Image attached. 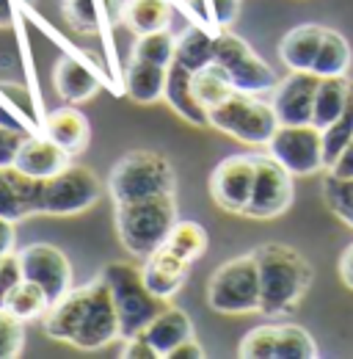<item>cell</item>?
Segmentation results:
<instances>
[{
	"label": "cell",
	"mask_w": 353,
	"mask_h": 359,
	"mask_svg": "<svg viewBox=\"0 0 353 359\" xmlns=\"http://www.w3.org/2000/svg\"><path fill=\"white\" fill-rule=\"evenodd\" d=\"M42 133L50 141H55L69 158H75V155H81L86 149L88 141H91V125H88V116L81 108L67 102L61 108H53L44 116Z\"/></svg>",
	"instance_id": "cell-17"
},
{
	"label": "cell",
	"mask_w": 353,
	"mask_h": 359,
	"mask_svg": "<svg viewBox=\"0 0 353 359\" xmlns=\"http://www.w3.org/2000/svg\"><path fill=\"white\" fill-rule=\"evenodd\" d=\"M353 138V81H351V94H348V105L342 111V116L323 130V147H326V169L342 155V149L348 147Z\"/></svg>",
	"instance_id": "cell-34"
},
{
	"label": "cell",
	"mask_w": 353,
	"mask_h": 359,
	"mask_svg": "<svg viewBox=\"0 0 353 359\" xmlns=\"http://www.w3.org/2000/svg\"><path fill=\"white\" fill-rule=\"evenodd\" d=\"M317 86L320 78L314 72H290L284 81H279L270 100L279 125H312Z\"/></svg>",
	"instance_id": "cell-13"
},
{
	"label": "cell",
	"mask_w": 353,
	"mask_h": 359,
	"mask_svg": "<svg viewBox=\"0 0 353 359\" xmlns=\"http://www.w3.org/2000/svg\"><path fill=\"white\" fill-rule=\"evenodd\" d=\"M328 172H331L334 177H342V180L353 177V138L348 141V147L342 149V155L328 166Z\"/></svg>",
	"instance_id": "cell-43"
},
{
	"label": "cell",
	"mask_w": 353,
	"mask_h": 359,
	"mask_svg": "<svg viewBox=\"0 0 353 359\" xmlns=\"http://www.w3.org/2000/svg\"><path fill=\"white\" fill-rule=\"evenodd\" d=\"M174 61L191 72H199L202 67L216 61V34H210L205 25H191L176 36Z\"/></svg>",
	"instance_id": "cell-26"
},
{
	"label": "cell",
	"mask_w": 353,
	"mask_h": 359,
	"mask_svg": "<svg viewBox=\"0 0 353 359\" xmlns=\"http://www.w3.org/2000/svg\"><path fill=\"white\" fill-rule=\"evenodd\" d=\"M257 155H229L210 175V196L221 210L243 216L251 199Z\"/></svg>",
	"instance_id": "cell-10"
},
{
	"label": "cell",
	"mask_w": 353,
	"mask_h": 359,
	"mask_svg": "<svg viewBox=\"0 0 353 359\" xmlns=\"http://www.w3.org/2000/svg\"><path fill=\"white\" fill-rule=\"evenodd\" d=\"M317 346L314 337L298 323H282L279 326V343H276V359H314Z\"/></svg>",
	"instance_id": "cell-33"
},
{
	"label": "cell",
	"mask_w": 353,
	"mask_h": 359,
	"mask_svg": "<svg viewBox=\"0 0 353 359\" xmlns=\"http://www.w3.org/2000/svg\"><path fill=\"white\" fill-rule=\"evenodd\" d=\"M207 6H210V20L219 28H226V25L235 22L237 8H240V0H207Z\"/></svg>",
	"instance_id": "cell-42"
},
{
	"label": "cell",
	"mask_w": 353,
	"mask_h": 359,
	"mask_svg": "<svg viewBox=\"0 0 353 359\" xmlns=\"http://www.w3.org/2000/svg\"><path fill=\"white\" fill-rule=\"evenodd\" d=\"M50 296H47V290H44L42 285H36V282H31V279H22L11 293H8V299H6V310H11V313L17 315V318H22L25 323L28 320H42L47 310H50Z\"/></svg>",
	"instance_id": "cell-30"
},
{
	"label": "cell",
	"mask_w": 353,
	"mask_h": 359,
	"mask_svg": "<svg viewBox=\"0 0 353 359\" xmlns=\"http://www.w3.org/2000/svg\"><path fill=\"white\" fill-rule=\"evenodd\" d=\"M348 94H351V78L348 75H337V78H320L317 97H314V114H312V125L326 130L331 128L345 105H348Z\"/></svg>",
	"instance_id": "cell-25"
},
{
	"label": "cell",
	"mask_w": 353,
	"mask_h": 359,
	"mask_svg": "<svg viewBox=\"0 0 353 359\" xmlns=\"http://www.w3.org/2000/svg\"><path fill=\"white\" fill-rule=\"evenodd\" d=\"M263 287L254 252L232 257L213 271L207 282V304L221 315L260 313Z\"/></svg>",
	"instance_id": "cell-5"
},
{
	"label": "cell",
	"mask_w": 353,
	"mask_h": 359,
	"mask_svg": "<svg viewBox=\"0 0 353 359\" xmlns=\"http://www.w3.org/2000/svg\"><path fill=\"white\" fill-rule=\"evenodd\" d=\"M191 86H193V94H196V100L210 111V108H216L221 105L229 94H235V86H232V81H229V75H226V69L221 67V64H207V67H202L199 72H193L191 75Z\"/></svg>",
	"instance_id": "cell-29"
},
{
	"label": "cell",
	"mask_w": 353,
	"mask_h": 359,
	"mask_svg": "<svg viewBox=\"0 0 353 359\" xmlns=\"http://www.w3.org/2000/svg\"><path fill=\"white\" fill-rule=\"evenodd\" d=\"M25 351V320L0 307V359H17Z\"/></svg>",
	"instance_id": "cell-38"
},
{
	"label": "cell",
	"mask_w": 353,
	"mask_h": 359,
	"mask_svg": "<svg viewBox=\"0 0 353 359\" xmlns=\"http://www.w3.org/2000/svg\"><path fill=\"white\" fill-rule=\"evenodd\" d=\"M166 246L188 263H196L207 252V229L199 222H176L166 238Z\"/></svg>",
	"instance_id": "cell-31"
},
{
	"label": "cell",
	"mask_w": 353,
	"mask_h": 359,
	"mask_svg": "<svg viewBox=\"0 0 353 359\" xmlns=\"http://www.w3.org/2000/svg\"><path fill=\"white\" fill-rule=\"evenodd\" d=\"M169 359H205V348L199 346L196 337H188L185 343H179L174 351L169 354Z\"/></svg>",
	"instance_id": "cell-44"
},
{
	"label": "cell",
	"mask_w": 353,
	"mask_h": 359,
	"mask_svg": "<svg viewBox=\"0 0 353 359\" xmlns=\"http://www.w3.org/2000/svg\"><path fill=\"white\" fill-rule=\"evenodd\" d=\"M14 166L25 175L36 180H47L53 175H58L61 169L69 166V155L55 144L50 141L44 133L39 135H25L22 147H20V155L14 161Z\"/></svg>",
	"instance_id": "cell-18"
},
{
	"label": "cell",
	"mask_w": 353,
	"mask_h": 359,
	"mask_svg": "<svg viewBox=\"0 0 353 359\" xmlns=\"http://www.w3.org/2000/svg\"><path fill=\"white\" fill-rule=\"evenodd\" d=\"M91 293H94V279L83 287H72L69 293H64L58 302L50 304L47 315L42 318L44 334L55 343H67L72 346L75 334L81 332L83 320H86L88 304H91Z\"/></svg>",
	"instance_id": "cell-15"
},
{
	"label": "cell",
	"mask_w": 353,
	"mask_h": 359,
	"mask_svg": "<svg viewBox=\"0 0 353 359\" xmlns=\"http://www.w3.org/2000/svg\"><path fill=\"white\" fill-rule=\"evenodd\" d=\"M122 20L135 36L169 31L172 25V6L166 0H127Z\"/></svg>",
	"instance_id": "cell-27"
},
{
	"label": "cell",
	"mask_w": 353,
	"mask_h": 359,
	"mask_svg": "<svg viewBox=\"0 0 353 359\" xmlns=\"http://www.w3.org/2000/svg\"><path fill=\"white\" fill-rule=\"evenodd\" d=\"M22 279H25V273H22L20 255H17V252L6 255V257H3V263H0V307L6 304L8 293H11Z\"/></svg>",
	"instance_id": "cell-39"
},
{
	"label": "cell",
	"mask_w": 353,
	"mask_h": 359,
	"mask_svg": "<svg viewBox=\"0 0 353 359\" xmlns=\"http://www.w3.org/2000/svg\"><path fill=\"white\" fill-rule=\"evenodd\" d=\"M191 69H185L182 64H172L169 75H166V94L163 100L172 105V111H176V116H182L188 125L193 128H210V116L207 108L196 100L193 86H191Z\"/></svg>",
	"instance_id": "cell-19"
},
{
	"label": "cell",
	"mask_w": 353,
	"mask_h": 359,
	"mask_svg": "<svg viewBox=\"0 0 353 359\" xmlns=\"http://www.w3.org/2000/svg\"><path fill=\"white\" fill-rule=\"evenodd\" d=\"M28 133H20L17 128H8V125H0V166H14L17 155H20V147L25 141Z\"/></svg>",
	"instance_id": "cell-40"
},
{
	"label": "cell",
	"mask_w": 353,
	"mask_h": 359,
	"mask_svg": "<svg viewBox=\"0 0 353 359\" xmlns=\"http://www.w3.org/2000/svg\"><path fill=\"white\" fill-rule=\"evenodd\" d=\"M331 213H334L340 222H345L348 226H353V205H337V208H331Z\"/></svg>",
	"instance_id": "cell-47"
},
{
	"label": "cell",
	"mask_w": 353,
	"mask_h": 359,
	"mask_svg": "<svg viewBox=\"0 0 353 359\" xmlns=\"http://www.w3.org/2000/svg\"><path fill=\"white\" fill-rule=\"evenodd\" d=\"M340 276H342V285L353 290V243L342 252V257H340Z\"/></svg>",
	"instance_id": "cell-46"
},
{
	"label": "cell",
	"mask_w": 353,
	"mask_h": 359,
	"mask_svg": "<svg viewBox=\"0 0 353 359\" xmlns=\"http://www.w3.org/2000/svg\"><path fill=\"white\" fill-rule=\"evenodd\" d=\"M11 3L14 0H0V28H6L11 22ZM31 3V0H28Z\"/></svg>",
	"instance_id": "cell-48"
},
{
	"label": "cell",
	"mask_w": 353,
	"mask_h": 359,
	"mask_svg": "<svg viewBox=\"0 0 353 359\" xmlns=\"http://www.w3.org/2000/svg\"><path fill=\"white\" fill-rule=\"evenodd\" d=\"M53 83H55V91L64 102H86L91 100L97 91H99V78L88 69L86 64H81L78 58L72 55H61L55 69H53Z\"/></svg>",
	"instance_id": "cell-21"
},
{
	"label": "cell",
	"mask_w": 353,
	"mask_h": 359,
	"mask_svg": "<svg viewBox=\"0 0 353 359\" xmlns=\"http://www.w3.org/2000/svg\"><path fill=\"white\" fill-rule=\"evenodd\" d=\"M254 257L263 287L260 313L268 318L290 315L307 296L314 276L307 257L287 243H263L254 249Z\"/></svg>",
	"instance_id": "cell-1"
},
{
	"label": "cell",
	"mask_w": 353,
	"mask_h": 359,
	"mask_svg": "<svg viewBox=\"0 0 353 359\" xmlns=\"http://www.w3.org/2000/svg\"><path fill=\"white\" fill-rule=\"evenodd\" d=\"M293 205V175L268 152L257 155V172H254V188L251 199L243 216L249 219H276L287 213Z\"/></svg>",
	"instance_id": "cell-9"
},
{
	"label": "cell",
	"mask_w": 353,
	"mask_h": 359,
	"mask_svg": "<svg viewBox=\"0 0 353 359\" xmlns=\"http://www.w3.org/2000/svg\"><path fill=\"white\" fill-rule=\"evenodd\" d=\"M268 152L293 177H309L326 169L323 130L314 125H279L268 144Z\"/></svg>",
	"instance_id": "cell-8"
},
{
	"label": "cell",
	"mask_w": 353,
	"mask_h": 359,
	"mask_svg": "<svg viewBox=\"0 0 353 359\" xmlns=\"http://www.w3.org/2000/svg\"><path fill=\"white\" fill-rule=\"evenodd\" d=\"M108 191L116 205L176 194V175L163 152L132 149L113 163L108 177Z\"/></svg>",
	"instance_id": "cell-3"
},
{
	"label": "cell",
	"mask_w": 353,
	"mask_h": 359,
	"mask_svg": "<svg viewBox=\"0 0 353 359\" xmlns=\"http://www.w3.org/2000/svg\"><path fill=\"white\" fill-rule=\"evenodd\" d=\"M144 282L146 287L163 299V302H172L176 293L182 290L185 279H188V271H191V263L185 257H179L176 252H172L166 243L152 252L146 260H144Z\"/></svg>",
	"instance_id": "cell-16"
},
{
	"label": "cell",
	"mask_w": 353,
	"mask_h": 359,
	"mask_svg": "<svg viewBox=\"0 0 353 359\" xmlns=\"http://www.w3.org/2000/svg\"><path fill=\"white\" fill-rule=\"evenodd\" d=\"M166 75H169L166 67L132 58L127 72H125V91H127L132 102L152 105L166 94Z\"/></svg>",
	"instance_id": "cell-23"
},
{
	"label": "cell",
	"mask_w": 353,
	"mask_h": 359,
	"mask_svg": "<svg viewBox=\"0 0 353 359\" xmlns=\"http://www.w3.org/2000/svg\"><path fill=\"white\" fill-rule=\"evenodd\" d=\"M216 64H221L232 81V86L246 94H263L279 86L276 72L265 64L263 58L243 42L240 36L221 31L216 34Z\"/></svg>",
	"instance_id": "cell-7"
},
{
	"label": "cell",
	"mask_w": 353,
	"mask_h": 359,
	"mask_svg": "<svg viewBox=\"0 0 353 359\" xmlns=\"http://www.w3.org/2000/svg\"><path fill=\"white\" fill-rule=\"evenodd\" d=\"M25 279L42 285L50 302H58L64 293L72 290V263L69 257L53 243H28L17 252Z\"/></svg>",
	"instance_id": "cell-11"
},
{
	"label": "cell",
	"mask_w": 353,
	"mask_h": 359,
	"mask_svg": "<svg viewBox=\"0 0 353 359\" xmlns=\"http://www.w3.org/2000/svg\"><path fill=\"white\" fill-rule=\"evenodd\" d=\"M36 213H42V180L17 166H0V216L22 222Z\"/></svg>",
	"instance_id": "cell-14"
},
{
	"label": "cell",
	"mask_w": 353,
	"mask_h": 359,
	"mask_svg": "<svg viewBox=\"0 0 353 359\" xmlns=\"http://www.w3.org/2000/svg\"><path fill=\"white\" fill-rule=\"evenodd\" d=\"M99 279L113 296L116 313L122 320V340L135 332H144L149 320L160 313L169 302L158 299L146 282H144V269L135 266L132 260H113L99 271Z\"/></svg>",
	"instance_id": "cell-4"
},
{
	"label": "cell",
	"mask_w": 353,
	"mask_h": 359,
	"mask_svg": "<svg viewBox=\"0 0 353 359\" xmlns=\"http://www.w3.org/2000/svg\"><path fill=\"white\" fill-rule=\"evenodd\" d=\"M353 61L351 45L342 34L326 28V36L320 42V50H317V58L312 64V72L317 78H337V75H348Z\"/></svg>",
	"instance_id": "cell-28"
},
{
	"label": "cell",
	"mask_w": 353,
	"mask_h": 359,
	"mask_svg": "<svg viewBox=\"0 0 353 359\" xmlns=\"http://www.w3.org/2000/svg\"><path fill=\"white\" fill-rule=\"evenodd\" d=\"M279 130V116L273 111L270 102H263V100H251L246 114L240 116L237 128L232 130V138L249 144V147H268L273 133Z\"/></svg>",
	"instance_id": "cell-24"
},
{
	"label": "cell",
	"mask_w": 353,
	"mask_h": 359,
	"mask_svg": "<svg viewBox=\"0 0 353 359\" xmlns=\"http://www.w3.org/2000/svg\"><path fill=\"white\" fill-rule=\"evenodd\" d=\"M276 343H279V326L276 323H265L251 329L240 346H237V357L243 359H276Z\"/></svg>",
	"instance_id": "cell-36"
},
{
	"label": "cell",
	"mask_w": 353,
	"mask_h": 359,
	"mask_svg": "<svg viewBox=\"0 0 353 359\" xmlns=\"http://www.w3.org/2000/svg\"><path fill=\"white\" fill-rule=\"evenodd\" d=\"M0 263H3V257H0Z\"/></svg>",
	"instance_id": "cell-49"
},
{
	"label": "cell",
	"mask_w": 353,
	"mask_h": 359,
	"mask_svg": "<svg viewBox=\"0 0 353 359\" xmlns=\"http://www.w3.org/2000/svg\"><path fill=\"white\" fill-rule=\"evenodd\" d=\"M122 340V320L116 313L113 296L105 287V282L97 276L94 279V293H91V304H88L86 320L81 326V332L75 334L72 346L78 351H99L111 343Z\"/></svg>",
	"instance_id": "cell-12"
},
{
	"label": "cell",
	"mask_w": 353,
	"mask_h": 359,
	"mask_svg": "<svg viewBox=\"0 0 353 359\" xmlns=\"http://www.w3.org/2000/svg\"><path fill=\"white\" fill-rule=\"evenodd\" d=\"M102 196V182L94 169L83 163H69L58 175L42 180L44 216H81L94 208Z\"/></svg>",
	"instance_id": "cell-6"
},
{
	"label": "cell",
	"mask_w": 353,
	"mask_h": 359,
	"mask_svg": "<svg viewBox=\"0 0 353 359\" xmlns=\"http://www.w3.org/2000/svg\"><path fill=\"white\" fill-rule=\"evenodd\" d=\"M122 343H125L122 346V357L125 359H160L158 351H155V346L149 343V337L144 332H135L130 337H125Z\"/></svg>",
	"instance_id": "cell-41"
},
{
	"label": "cell",
	"mask_w": 353,
	"mask_h": 359,
	"mask_svg": "<svg viewBox=\"0 0 353 359\" xmlns=\"http://www.w3.org/2000/svg\"><path fill=\"white\" fill-rule=\"evenodd\" d=\"M251 100H254V94H246V91H235V94H229L221 105H216V108L207 111V116H210V128H216V130H221V133L232 135V130L237 128V122H240V116L246 114V108H249Z\"/></svg>",
	"instance_id": "cell-35"
},
{
	"label": "cell",
	"mask_w": 353,
	"mask_h": 359,
	"mask_svg": "<svg viewBox=\"0 0 353 359\" xmlns=\"http://www.w3.org/2000/svg\"><path fill=\"white\" fill-rule=\"evenodd\" d=\"M14 224H17V222H11V219H3V216H0V257H6V255H11V252H14V241H17Z\"/></svg>",
	"instance_id": "cell-45"
},
{
	"label": "cell",
	"mask_w": 353,
	"mask_h": 359,
	"mask_svg": "<svg viewBox=\"0 0 353 359\" xmlns=\"http://www.w3.org/2000/svg\"><path fill=\"white\" fill-rule=\"evenodd\" d=\"M176 222H179L176 194L116 205V235L125 252L138 260H146L152 252H158Z\"/></svg>",
	"instance_id": "cell-2"
},
{
	"label": "cell",
	"mask_w": 353,
	"mask_h": 359,
	"mask_svg": "<svg viewBox=\"0 0 353 359\" xmlns=\"http://www.w3.org/2000/svg\"><path fill=\"white\" fill-rule=\"evenodd\" d=\"M174 53H176V36L172 31H155V34H144L135 39L132 45L130 58L138 61H149V64H158V67H172L174 64Z\"/></svg>",
	"instance_id": "cell-32"
},
{
	"label": "cell",
	"mask_w": 353,
	"mask_h": 359,
	"mask_svg": "<svg viewBox=\"0 0 353 359\" xmlns=\"http://www.w3.org/2000/svg\"><path fill=\"white\" fill-rule=\"evenodd\" d=\"M144 334L149 337V343L155 346L158 357L169 359L179 343H185L188 337H193V323L191 315L179 310L174 304H166L160 313L149 320V326L144 329Z\"/></svg>",
	"instance_id": "cell-20"
},
{
	"label": "cell",
	"mask_w": 353,
	"mask_h": 359,
	"mask_svg": "<svg viewBox=\"0 0 353 359\" xmlns=\"http://www.w3.org/2000/svg\"><path fill=\"white\" fill-rule=\"evenodd\" d=\"M323 36H326L323 25H314V22L298 25L284 34V39L279 45V58L290 67V72H312V64L317 58Z\"/></svg>",
	"instance_id": "cell-22"
},
{
	"label": "cell",
	"mask_w": 353,
	"mask_h": 359,
	"mask_svg": "<svg viewBox=\"0 0 353 359\" xmlns=\"http://www.w3.org/2000/svg\"><path fill=\"white\" fill-rule=\"evenodd\" d=\"M61 11L72 31L83 36L99 31V0H61Z\"/></svg>",
	"instance_id": "cell-37"
}]
</instances>
